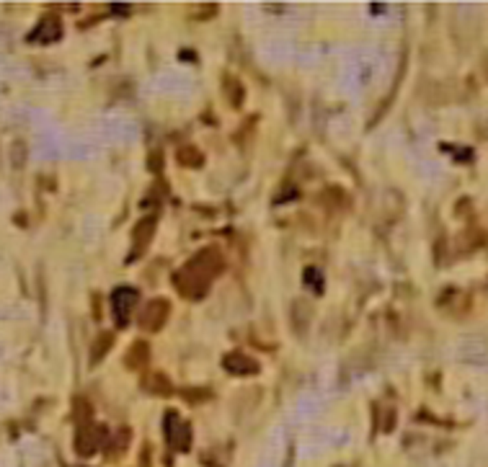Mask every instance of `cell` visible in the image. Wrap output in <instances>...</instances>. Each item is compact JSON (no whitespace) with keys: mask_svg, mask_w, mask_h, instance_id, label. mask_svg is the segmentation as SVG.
Wrapping results in <instances>:
<instances>
[{"mask_svg":"<svg viewBox=\"0 0 488 467\" xmlns=\"http://www.w3.org/2000/svg\"><path fill=\"white\" fill-rule=\"evenodd\" d=\"M225 269L223 255L214 248H204L191 258L189 264L179 269L173 276V284L184 297L189 299H202L207 295V289L212 284V279Z\"/></svg>","mask_w":488,"mask_h":467,"instance_id":"obj_1","label":"cell"},{"mask_svg":"<svg viewBox=\"0 0 488 467\" xmlns=\"http://www.w3.org/2000/svg\"><path fill=\"white\" fill-rule=\"evenodd\" d=\"M163 431H166V442H168L176 452H186L191 446V431L189 426L184 424L179 418L176 411H168L166 413V421H163Z\"/></svg>","mask_w":488,"mask_h":467,"instance_id":"obj_2","label":"cell"},{"mask_svg":"<svg viewBox=\"0 0 488 467\" xmlns=\"http://www.w3.org/2000/svg\"><path fill=\"white\" fill-rule=\"evenodd\" d=\"M168 312H170L168 299H160V297L150 299L148 305L142 308V312H140V328L148 330V333H158V330L166 326Z\"/></svg>","mask_w":488,"mask_h":467,"instance_id":"obj_3","label":"cell"},{"mask_svg":"<svg viewBox=\"0 0 488 467\" xmlns=\"http://www.w3.org/2000/svg\"><path fill=\"white\" fill-rule=\"evenodd\" d=\"M140 302V292L135 287H119L111 295V310H114V318L119 326H127L132 310L137 308Z\"/></svg>","mask_w":488,"mask_h":467,"instance_id":"obj_4","label":"cell"},{"mask_svg":"<svg viewBox=\"0 0 488 467\" xmlns=\"http://www.w3.org/2000/svg\"><path fill=\"white\" fill-rule=\"evenodd\" d=\"M101 444H104V429L85 424L83 429L78 431V439H75V449H78V455H83V457L96 455Z\"/></svg>","mask_w":488,"mask_h":467,"instance_id":"obj_5","label":"cell"},{"mask_svg":"<svg viewBox=\"0 0 488 467\" xmlns=\"http://www.w3.org/2000/svg\"><path fill=\"white\" fill-rule=\"evenodd\" d=\"M155 225H158V220L150 214V217H142V223H137V227H135V238H132V251H129V261H135V258H140V253L145 251L150 245V240H153V235H155Z\"/></svg>","mask_w":488,"mask_h":467,"instance_id":"obj_6","label":"cell"},{"mask_svg":"<svg viewBox=\"0 0 488 467\" xmlns=\"http://www.w3.org/2000/svg\"><path fill=\"white\" fill-rule=\"evenodd\" d=\"M223 367L230 374H241V377H245V374H256L258 372V361L251 359V356H245V354H241V351H233V354H228L223 359Z\"/></svg>","mask_w":488,"mask_h":467,"instance_id":"obj_7","label":"cell"},{"mask_svg":"<svg viewBox=\"0 0 488 467\" xmlns=\"http://www.w3.org/2000/svg\"><path fill=\"white\" fill-rule=\"evenodd\" d=\"M148 354H150L148 343H145V341H135V343L129 346L127 356H124V364H127L129 369H142V367L148 364Z\"/></svg>","mask_w":488,"mask_h":467,"instance_id":"obj_8","label":"cell"},{"mask_svg":"<svg viewBox=\"0 0 488 467\" xmlns=\"http://www.w3.org/2000/svg\"><path fill=\"white\" fill-rule=\"evenodd\" d=\"M142 387L148 390V393H155V395H168L170 393V383L166 374H160V372H153L148 374L145 380H142Z\"/></svg>","mask_w":488,"mask_h":467,"instance_id":"obj_9","label":"cell"},{"mask_svg":"<svg viewBox=\"0 0 488 467\" xmlns=\"http://www.w3.org/2000/svg\"><path fill=\"white\" fill-rule=\"evenodd\" d=\"M111 346H114V336H111V333H101V336L96 339L93 349H91V364H98V361L109 354Z\"/></svg>","mask_w":488,"mask_h":467,"instance_id":"obj_10","label":"cell"},{"mask_svg":"<svg viewBox=\"0 0 488 467\" xmlns=\"http://www.w3.org/2000/svg\"><path fill=\"white\" fill-rule=\"evenodd\" d=\"M42 32H36L34 34V39H39V42H54L57 36H60V21L54 19V16H49V19H44L42 21V26H39Z\"/></svg>","mask_w":488,"mask_h":467,"instance_id":"obj_11","label":"cell"},{"mask_svg":"<svg viewBox=\"0 0 488 467\" xmlns=\"http://www.w3.org/2000/svg\"><path fill=\"white\" fill-rule=\"evenodd\" d=\"M179 163L181 166H189V168H199V166L204 163V155L197 148H181Z\"/></svg>","mask_w":488,"mask_h":467,"instance_id":"obj_12","label":"cell"}]
</instances>
